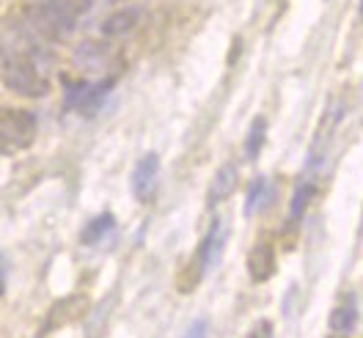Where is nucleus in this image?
<instances>
[{"label": "nucleus", "instance_id": "39448f33", "mask_svg": "<svg viewBox=\"0 0 363 338\" xmlns=\"http://www.w3.org/2000/svg\"><path fill=\"white\" fill-rule=\"evenodd\" d=\"M89 308H91L89 297H83V294H72V297L58 300V303L50 308V314H47V330H55V327L80 322L83 316L89 314Z\"/></svg>", "mask_w": 363, "mask_h": 338}, {"label": "nucleus", "instance_id": "9b49d317", "mask_svg": "<svg viewBox=\"0 0 363 338\" xmlns=\"http://www.w3.org/2000/svg\"><path fill=\"white\" fill-rule=\"evenodd\" d=\"M113 231H116V218L105 212V215L94 218V220L83 228V237H80V240H83L86 245H96V242H102V240H105L108 234H113Z\"/></svg>", "mask_w": 363, "mask_h": 338}, {"label": "nucleus", "instance_id": "f257e3e1", "mask_svg": "<svg viewBox=\"0 0 363 338\" xmlns=\"http://www.w3.org/2000/svg\"><path fill=\"white\" fill-rule=\"evenodd\" d=\"M45 39L25 23H9L0 30V77L20 96H45L47 80Z\"/></svg>", "mask_w": 363, "mask_h": 338}, {"label": "nucleus", "instance_id": "2eb2a0df", "mask_svg": "<svg viewBox=\"0 0 363 338\" xmlns=\"http://www.w3.org/2000/svg\"><path fill=\"white\" fill-rule=\"evenodd\" d=\"M270 198V181L267 179H259L250 184V190H248V198H245V212L248 215H253L256 209H262L264 206V201Z\"/></svg>", "mask_w": 363, "mask_h": 338}, {"label": "nucleus", "instance_id": "1a4fd4ad", "mask_svg": "<svg viewBox=\"0 0 363 338\" xmlns=\"http://www.w3.org/2000/svg\"><path fill=\"white\" fill-rule=\"evenodd\" d=\"M237 179H240L237 168H234V165H223V168L215 174L212 187H209V206H215V203H220L223 198H228V196L237 190Z\"/></svg>", "mask_w": 363, "mask_h": 338}, {"label": "nucleus", "instance_id": "6e6552de", "mask_svg": "<svg viewBox=\"0 0 363 338\" xmlns=\"http://www.w3.org/2000/svg\"><path fill=\"white\" fill-rule=\"evenodd\" d=\"M248 272L256 283L267 281L272 272H275V250L270 242H259L253 245L248 253Z\"/></svg>", "mask_w": 363, "mask_h": 338}, {"label": "nucleus", "instance_id": "0eeeda50", "mask_svg": "<svg viewBox=\"0 0 363 338\" xmlns=\"http://www.w3.org/2000/svg\"><path fill=\"white\" fill-rule=\"evenodd\" d=\"M223 245H226V231H223L220 220H215L212 228L206 231L204 242H201V248H199V256H196V264L201 267V272L212 270V267L218 264V259H220V253H223Z\"/></svg>", "mask_w": 363, "mask_h": 338}, {"label": "nucleus", "instance_id": "ddd939ff", "mask_svg": "<svg viewBox=\"0 0 363 338\" xmlns=\"http://www.w3.org/2000/svg\"><path fill=\"white\" fill-rule=\"evenodd\" d=\"M264 135H267V121L259 116V118H253V124H250V130H248V137H245V157L248 159L259 157V152H262V146H264Z\"/></svg>", "mask_w": 363, "mask_h": 338}, {"label": "nucleus", "instance_id": "9d476101", "mask_svg": "<svg viewBox=\"0 0 363 338\" xmlns=\"http://www.w3.org/2000/svg\"><path fill=\"white\" fill-rule=\"evenodd\" d=\"M358 322V305H355V297H344L339 305L333 308L330 314V327L336 333H350Z\"/></svg>", "mask_w": 363, "mask_h": 338}, {"label": "nucleus", "instance_id": "dca6fc26", "mask_svg": "<svg viewBox=\"0 0 363 338\" xmlns=\"http://www.w3.org/2000/svg\"><path fill=\"white\" fill-rule=\"evenodd\" d=\"M245 338H272V325L267 322V319H262Z\"/></svg>", "mask_w": 363, "mask_h": 338}, {"label": "nucleus", "instance_id": "7ed1b4c3", "mask_svg": "<svg viewBox=\"0 0 363 338\" xmlns=\"http://www.w3.org/2000/svg\"><path fill=\"white\" fill-rule=\"evenodd\" d=\"M36 140V116L20 108H0V154L25 152Z\"/></svg>", "mask_w": 363, "mask_h": 338}, {"label": "nucleus", "instance_id": "f3484780", "mask_svg": "<svg viewBox=\"0 0 363 338\" xmlns=\"http://www.w3.org/2000/svg\"><path fill=\"white\" fill-rule=\"evenodd\" d=\"M184 338H206V322L201 319V322H196L190 330H187V336Z\"/></svg>", "mask_w": 363, "mask_h": 338}, {"label": "nucleus", "instance_id": "4468645a", "mask_svg": "<svg viewBox=\"0 0 363 338\" xmlns=\"http://www.w3.org/2000/svg\"><path fill=\"white\" fill-rule=\"evenodd\" d=\"M138 23V14L135 11H118V14H113L108 23H105V36H124V33H130L133 28H135Z\"/></svg>", "mask_w": 363, "mask_h": 338}, {"label": "nucleus", "instance_id": "f03ea898", "mask_svg": "<svg viewBox=\"0 0 363 338\" xmlns=\"http://www.w3.org/2000/svg\"><path fill=\"white\" fill-rule=\"evenodd\" d=\"M91 0H33L25 11V23L30 25L45 42L67 39L86 17Z\"/></svg>", "mask_w": 363, "mask_h": 338}, {"label": "nucleus", "instance_id": "aec40b11", "mask_svg": "<svg viewBox=\"0 0 363 338\" xmlns=\"http://www.w3.org/2000/svg\"><path fill=\"white\" fill-rule=\"evenodd\" d=\"M333 338H344V336H333Z\"/></svg>", "mask_w": 363, "mask_h": 338}, {"label": "nucleus", "instance_id": "6ab92c4d", "mask_svg": "<svg viewBox=\"0 0 363 338\" xmlns=\"http://www.w3.org/2000/svg\"><path fill=\"white\" fill-rule=\"evenodd\" d=\"M361 17H363V0H361Z\"/></svg>", "mask_w": 363, "mask_h": 338}, {"label": "nucleus", "instance_id": "f8f14e48", "mask_svg": "<svg viewBox=\"0 0 363 338\" xmlns=\"http://www.w3.org/2000/svg\"><path fill=\"white\" fill-rule=\"evenodd\" d=\"M314 193H317L314 181H300V184H297L295 193H292V203H289V220H300V218H303V212H306V206L311 203Z\"/></svg>", "mask_w": 363, "mask_h": 338}, {"label": "nucleus", "instance_id": "423d86ee", "mask_svg": "<svg viewBox=\"0 0 363 338\" xmlns=\"http://www.w3.org/2000/svg\"><path fill=\"white\" fill-rule=\"evenodd\" d=\"M157 174H160V157L157 154H146L138 159L135 174H133V193L138 201H152L155 190H157Z\"/></svg>", "mask_w": 363, "mask_h": 338}, {"label": "nucleus", "instance_id": "a211bd4d", "mask_svg": "<svg viewBox=\"0 0 363 338\" xmlns=\"http://www.w3.org/2000/svg\"><path fill=\"white\" fill-rule=\"evenodd\" d=\"M3 289H6V278H3V267H0V294H3Z\"/></svg>", "mask_w": 363, "mask_h": 338}, {"label": "nucleus", "instance_id": "20e7f679", "mask_svg": "<svg viewBox=\"0 0 363 338\" xmlns=\"http://www.w3.org/2000/svg\"><path fill=\"white\" fill-rule=\"evenodd\" d=\"M113 86L116 77L94 80V83H72V86H67V108L69 111H80L83 116H91L105 102L108 91L113 89Z\"/></svg>", "mask_w": 363, "mask_h": 338}]
</instances>
